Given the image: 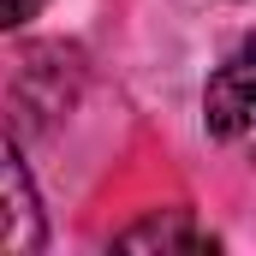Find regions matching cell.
Returning a JSON list of instances; mask_svg holds the SVG:
<instances>
[{"instance_id": "cell-1", "label": "cell", "mask_w": 256, "mask_h": 256, "mask_svg": "<svg viewBox=\"0 0 256 256\" xmlns=\"http://www.w3.org/2000/svg\"><path fill=\"white\" fill-rule=\"evenodd\" d=\"M36 250H48L42 196H36V179L18 143L0 131V256H36Z\"/></svg>"}, {"instance_id": "cell-2", "label": "cell", "mask_w": 256, "mask_h": 256, "mask_svg": "<svg viewBox=\"0 0 256 256\" xmlns=\"http://www.w3.org/2000/svg\"><path fill=\"white\" fill-rule=\"evenodd\" d=\"M256 120V90H250V48H238L232 60L214 66V78H208V90H202V126L208 137H220V143H238Z\"/></svg>"}, {"instance_id": "cell-3", "label": "cell", "mask_w": 256, "mask_h": 256, "mask_svg": "<svg viewBox=\"0 0 256 256\" xmlns=\"http://www.w3.org/2000/svg\"><path fill=\"white\" fill-rule=\"evenodd\" d=\"M114 244H120V250H208L214 256V238L191 220V208H155L149 220L126 226Z\"/></svg>"}, {"instance_id": "cell-4", "label": "cell", "mask_w": 256, "mask_h": 256, "mask_svg": "<svg viewBox=\"0 0 256 256\" xmlns=\"http://www.w3.org/2000/svg\"><path fill=\"white\" fill-rule=\"evenodd\" d=\"M48 0H0V36H12V30H24L36 12H42Z\"/></svg>"}]
</instances>
